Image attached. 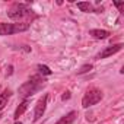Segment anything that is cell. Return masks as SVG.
Here are the masks:
<instances>
[{
  "label": "cell",
  "mask_w": 124,
  "mask_h": 124,
  "mask_svg": "<svg viewBox=\"0 0 124 124\" xmlns=\"http://www.w3.org/2000/svg\"><path fill=\"white\" fill-rule=\"evenodd\" d=\"M44 83H45V79L41 75L31 76L28 82H25L23 85L19 86V91H18L19 92V96L23 98V99H28L29 96H32L34 93H37L38 91H41L42 86H44Z\"/></svg>",
  "instance_id": "6da1fadb"
},
{
  "label": "cell",
  "mask_w": 124,
  "mask_h": 124,
  "mask_svg": "<svg viewBox=\"0 0 124 124\" xmlns=\"http://www.w3.org/2000/svg\"><path fill=\"white\" fill-rule=\"evenodd\" d=\"M29 29L28 22H19V23H6V22H0V35H12L16 32H23Z\"/></svg>",
  "instance_id": "7a4b0ae2"
},
{
  "label": "cell",
  "mask_w": 124,
  "mask_h": 124,
  "mask_svg": "<svg viewBox=\"0 0 124 124\" xmlns=\"http://www.w3.org/2000/svg\"><path fill=\"white\" fill-rule=\"evenodd\" d=\"M32 10L29 9L28 5L25 3H15L9 10H8V16L10 19H22L25 16H31Z\"/></svg>",
  "instance_id": "3957f363"
},
{
  "label": "cell",
  "mask_w": 124,
  "mask_h": 124,
  "mask_svg": "<svg viewBox=\"0 0 124 124\" xmlns=\"http://www.w3.org/2000/svg\"><path fill=\"white\" fill-rule=\"evenodd\" d=\"M102 96H104L102 91H99L96 88H92V89L86 91V93L83 95V98H82V107L83 108H89L92 105H96L102 99Z\"/></svg>",
  "instance_id": "277c9868"
},
{
  "label": "cell",
  "mask_w": 124,
  "mask_h": 124,
  "mask_svg": "<svg viewBox=\"0 0 124 124\" xmlns=\"http://www.w3.org/2000/svg\"><path fill=\"white\" fill-rule=\"evenodd\" d=\"M47 102H48V95L45 93L42 98H39V99H38V102H37V105H35V111H34V121H38V120L44 115L45 108H47Z\"/></svg>",
  "instance_id": "5b68a950"
},
{
  "label": "cell",
  "mask_w": 124,
  "mask_h": 124,
  "mask_svg": "<svg viewBox=\"0 0 124 124\" xmlns=\"http://www.w3.org/2000/svg\"><path fill=\"white\" fill-rule=\"evenodd\" d=\"M121 48H123V44L121 42H118V44H114V45H111V47H107L105 50H102L95 58L96 60H101V58H107V57H109V55H112V54H115V53H118V51H121Z\"/></svg>",
  "instance_id": "8992f818"
},
{
  "label": "cell",
  "mask_w": 124,
  "mask_h": 124,
  "mask_svg": "<svg viewBox=\"0 0 124 124\" xmlns=\"http://www.w3.org/2000/svg\"><path fill=\"white\" fill-rule=\"evenodd\" d=\"M78 8H79L82 12H86V13H101V12L104 10L102 6L98 8V9H95V8L92 6V3H89V2H79V3H78Z\"/></svg>",
  "instance_id": "52a82bcc"
},
{
  "label": "cell",
  "mask_w": 124,
  "mask_h": 124,
  "mask_svg": "<svg viewBox=\"0 0 124 124\" xmlns=\"http://www.w3.org/2000/svg\"><path fill=\"white\" fill-rule=\"evenodd\" d=\"M76 117H78V112H76V111H70V112H67L66 115L61 117L55 124H73L75 120H76Z\"/></svg>",
  "instance_id": "ba28073f"
},
{
  "label": "cell",
  "mask_w": 124,
  "mask_h": 124,
  "mask_svg": "<svg viewBox=\"0 0 124 124\" xmlns=\"http://www.w3.org/2000/svg\"><path fill=\"white\" fill-rule=\"evenodd\" d=\"M89 35H92L96 39H107L111 34L108 31H105V29H91L89 31Z\"/></svg>",
  "instance_id": "9c48e42d"
},
{
  "label": "cell",
  "mask_w": 124,
  "mask_h": 124,
  "mask_svg": "<svg viewBox=\"0 0 124 124\" xmlns=\"http://www.w3.org/2000/svg\"><path fill=\"white\" fill-rule=\"evenodd\" d=\"M28 107H29V102H28V99H23V102H21V104H19V107L16 108L13 118L18 121V120H19V117H21V115H22V114H23V112L28 109Z\"/></svg>",
  "instance_id": "30bf717a"
},
{
  "label": "cell",
  "mask_w": 124,
  "mask_h": 124,
  "mask_svg": "<svg viewBox=\"0 0 124 124\" xmlns=\"http://www.w3.org/2000/svg\"><path fill=\"white\" fill-rule=\"evenodd\" d=\"M10 96H12V91L10 89H5L2 93H0V111L8 105V101H9Z\"/></svg>",
  "instance_id": "8fae6325"
},
{
  "label": "cell",
  "mask_w": 124,
  "mask_h": 124,
  "mask_svg": "<svg viewBox=\"0 0 124 124\" xmlns=\"http://www.w3.org/2000/svg\"><path fill=\"white\" fill-rule=\"evenodd\" d=\"M37 69H38L39 75H44V76H50V75H53V70H51L48 66H45V64H38Z\"/></svg>",
  "instance_id": "7c38bea8"
},
{
  "label": "cell",
  "mask_w": 124,
  "mask_h": 124,
  "mask_svg": "<svg viewBox=\"0 0 124 124\" xmlns=\"http://www.w3.org/2000/svg\"><path fill=\"white\" fill-rule=\"evenodd\" d=\"M92 69H93V66H92V64H89V63H88V64H83V66L80 67V70H78V75H85V73L91 72Z\"/></svg>",
  "instance_id": "4fadbf2b"
},
{
  "label": "cell",
  "mask_w": 124,
  "mask_h": 124,
  "mask_svg": "<svg viewBox=\"0 0 124 124\" xmlns=\"http://www.w3.org/2000/svg\"><path fill=\"white\" fill-rule=\"evenodd\" d=\"M61 99H63V101L70 99V92H69V91H67V92H64V93H63V96H61Z\"/></svg>",
  "instance_id": "5bb4252c"
},
{
  "label": "cell",
  "mask_w": 124,
  "mask_h": 124,
  "mask_svg": "<svg viewBox=\"0 0 124 124\" xmlns=\"http://www.w3.org/2000/svg\"><path fill=\"white\" fill-rule=\"evenodd\" d=\"M114 6H117L118 9H123L124 8V2H114Z\"/></svg>",
  "instance_id": "9a60e30c"
},
{
  "label": "cell",
  "mask_w": 124,
  "mask_h": 124,
  "mask_svg": "<svg viewBox=\"0 0 124 124\" xmlns=\"http://www.w3.org/2000/svg\"><path fill=\"white\" fill-rule=\"evenodd\" d=\"M21 48H22L25 53H29V51H31V47H28V45H23V47H21Z\"/></svg>",
  "instance_id": "2e32d148"
},
{
  "label": "cell",
  "mask_w": 124,
  "mask_h": 124,
  "mask_svg": "<svg viewBox=\"0 0 124 124\" xmlns=\"http://www.w3.org/2000/svg\"><path fill=\"white\" fill-rule=\"evenodd\" d=\"M12 73H13V66H9L8 67V76H10Z\"/></svg>",
  "instance_id": "e0dca14e"
},
{
  "label": "cell",
  "mask_w": 124,
  "mask_h": 124,
  "mask_svg": "<svg viewBox=\"0 0 124 124\" xmlns=\"http://www.w3.org/2000/svg\"><path fill=\"white\" fill-rule=\"evenodd\" d=\"M15 124H22V123H21V121H16V123H15Z\"/></svg>",
  "instance_id": "ac0fdd59"
},
{
  "label": "cell",
  "mask_w": 124,
  "mask_h": 124,
  "mask_svg": "<svg viewBox=\"0 0 124 124\" xmlns=\"http://www.w3.org/2000/svg\"><path fill=\"white\" fill-rule=\"evenodd\" d=\"M2 117H3V115H0V118H2Z\"/></svg>",
  "instance_id": "d6986e66"
},
{
  "label": "cell",
  "mask_w": 124,
  "mask_h": 124,
  "mask_svg": "<svg viewBox=\"0 0 124 124\" xmlns=\"http://www.w3.org/2000/svg\"><path fill=\"white\" fill-rule=\"evenodd\" d=\"M0 89H2V88H0Z\"/></svg>",
  "instance_id": "ffe728a7"
}]
</instances>
